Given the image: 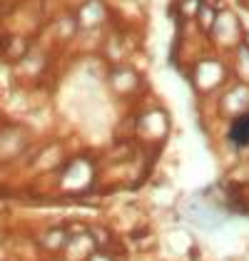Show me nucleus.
<instances>
[{
  "label": "nucleus",
  "mask_w": 249,
  "mask_h": 261,
  "mask_svg": "<svg viewBox=\"0 0 249 261\" xmlns=\"http://www.w3.org/2000/svg\"><path fill=\"white\" fill-rule=\"evenodd\" d=\"M97 181V164L87 154H72L62 162V167L55 172V184L62 194L80 197L87 194Z\"/></svg>",
  "instance_id": "obj_1"
},
{
  "label": "nucleus",
  "mask_w": 249,
  "mask_h": 261,
  "mask_svg": "<svg viewBox=\"0 0 249 261\" xmlns=\"http://www.w3.org/2000/svg\"><path fill=\"white\" fill-rule=\"evenodd\" d=\"M167 129H169V120L165 117V112H160V110H147L135 122V132H137V137L145 144L162 142L167 137Z\"/></svg>",
  "instance_id": "obj_2"
},
{
  "label": "nucleus",
  "mask_w": 249,
  "mask_h": 261,
  "mask_svg": "<svg viewBox=\"0 0 249 261\" xmlns=\"http://www.w3.org/2000/svg\"><path fill=\"white\" fill-rule=\"evenodd\" d=\"M67 229L65 224H53V226H45L38 234H33V241L38 246V251L50 256V259H60L62 251H65V244H67Z\"/></svg>",
  "instance_id": "obj_3"
},
{
  "label": "nucleus",
  "mask_w": 249,
  "mask_h": 261,
  "mask_svg": "<svg viewBox=\"0 0 249 261\" xmlns=\"http://www.w3.org/2000/svg\"><path fill=\"white\" fill-rule=\"evenodd\" d=\"M227 140L237 149L249 147V110L242 112V115H237V117H232V122L227 127Z\"/></svg>",
  "instance_id": "obj_4"
},
{
  "label": "nucleus",
  "mask_w": 249,
  "mask_h": 261,
  "mask_svg": "<svg viewBox=\"0 0 249 261\" xmlns=\"http://www.w3.org/2000/svg\"><path fill=\"white\" fill-rule=\"evenodd\" d=\"M85 261H117V254L112 249H95Z\"/></svg>",
  "instance_id": "obj_5"
}]
</instances>
